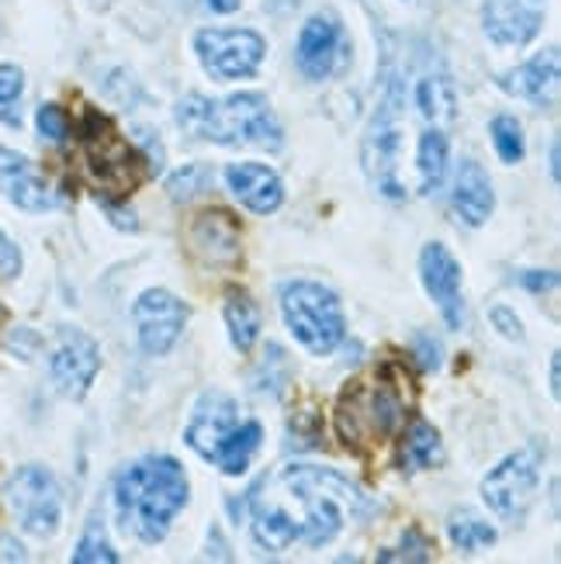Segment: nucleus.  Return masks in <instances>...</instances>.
Here are the masks:
<instances>
[{
	"label": "nucleus",
	"mask_w": 561,
	"mask_h": 564,
	"mask_svg": "<svg viewBox=\"0 0 561 564\" xmlns=\"http://www.w3.org/2000/svg\"><path fill=\"white\" fill-rule=\"evenodd\" d=\"M457 126V97L444 66L402 63L364 132V174L388 202H417L441 187Z\"/></svg>",
	"instance_id": "f257e3e1"
},
{
	"label": "nucleus",
	"mask_w": 561,
	"mask_h": 564,
	"mask_svg": "<svg viewBox=\"0 0 561 564\" xmlns=\"http://www.w3.org/2000/svg\"><path fill=\"white\" fill-rule=\"evenodd\" d=\"M375 512L368 492L320 464H284L253 488V541L281 554L291 544L323 547Z\"/></svg>",
	"instance_id": "f03ea898"
},
{
	"label": "nucleus",
	"mask_w": 561,
	"mask_h": 564,
	"mask_svg": "<svg viewBox=\"0 0 561 564\" xmlns=\"http://www.w3.org/2000/svg\"><path fill=\"white\" fill-rule=\"evenodd\" d=\"M111 496L121 530L142 544H160L174 517L187 506V475L174 457L150 454L118 471Z\"/></svg>",
	"instance_id": "7ed1b4c3"
},
{
	"label": "nucleus",
	"mask_w": 561,
	"mask_h": 564,
	"mask_svg": "<svg viewBox=\"0 0 561 564\" xmlns=\"http://www.w3.org/2000/svg\"><path fill=\"white\" fill-rule=\"evenodd\" d=\"M177 126L194 139L218 145H257V150H281L284 132L278 115L260 94H233L223 101L191 94L177 105Z\"/></svg>",
	"instance_id": "20e7f679"
},
{
	"label": "nucleus",
	"mask_w": 561,
	"mask_h": 564,
	"mask_svg": "<svg viewBox=\"0 0 561 564\" xmlns=\"http://www.w3.org/2000/svg\"><path fill=\"white\" fill-rule=\"evenodd\" d=\"M184 444L223 475H247L263 444V426L242 420L226 391H205L184 430Z\"/></svg>",
	"instance_id": "39448f33"
},
{
	"label": "nucleus",
	"mask_w": 561,
	"mask_h": 564,
	"mask_svg": "<svg viewBox=\"0 0 561 564\" xmlns=\"http://www.w3.org/2000/svg\"><path fill=\"white\" fill-rule=\"evenodd\" d=\"M281 315L312 357H330L347 336L344 305L320 281H288L281 288Z\"/></svg>",
	"instance_id": "423d86ee"
},
{
	"label": "nucleus",
	"mask_w": 561,
	"mask_h": 564,
	"mask_svg": "<svg viewBox=\"0 0 561 564\" xmlns=\"http://www.w3.org/2000/svg\"><path fill=\"white\" fill-rule=\"evenodd\" d=\"M541 447H524L482 478V499L503 523H524L541 488Z\"/></svg>",
	"instance_id": "0eeeda50"
},
{
	"label": "nucleus",
	"mask_w": 561,
	"mask_h": 564,
	"mask_svg": "<svg viewBox=\"0 0 561 564\" xmlns=\"http://www.w3.org/2000/svg\"><path fill=\"white\" fill-rule=\"evenodd\" d=\"M402 420V402L385 381L378 384H357L339 402V436L350 444H375V440L392 436Z\"/></svg>",
	"instance_id": "6e6552de"
},
{
	"label": "nucleus",
	"mask_w": 561,
	"mask_h": 564,
	"mask_svg": "<svg viewBox=\"0 0 561 564\" xmlns=\"http://www.w3.org/2000/svg\"><path fill=\"white\" fill-rule=\"evenodd\" d=\"M8 506L18 517L21 530L35 536H53L63 520V492L53 471L39 468V464H24L8 478Z\"/></svg>",
	"instance_id": "1a4fd4ad"
},
{
	"label": "nucleus",
	"mask_w": 561,
	"mask_h": 564,
	"mask_svg": "<svg viewBox=\"0 0 561 564\" xmlns=\"http://www.w3.org/2000/svg\"><path fill=\"white\" fill-rule=\"evenodd\" d=\"M194 53L215 80H239L260 69L263 39L250 29H205L194 35Z\"/></svg>",
	"instance_id": "9d476101"
},
{
	"label": "nucleus",
	"mask_w": 561,
	"mask_h": 564,
	"mask_svg": "<svg viewBox=\"0 0 561 564\" xmlns=\"http://www.w3.org/2000/svg\"><path fill=\"white\" fill-rule=\"evenodd\" d=\"M97 371H101V350H97V343L77 326H63L53 339V350H48L53 384L66 399H84Z\"/></svg>",
	"instance_id": "9b49d317"
},
{
	"label": "nucleus",
	"mask_w": 561,
	"mask_h": 564,
	"mask_svg": "<svg viewBox=\"0 0 561 564\" xmlns=\"http://www.w3.org/2000/svg\"><path fill=\"white\" fill-rule=\"evenodd\" d=\"M132 318H136L139 347L150 357H163V354H170V347L181 339V333L187 326V305L177 299V294H170L163 288H150L136 299Z\"/></svg>",
	"instance_id": "f8f14e48"
},
{
	"label": "nucleus",
	"mask_w": 561,
	"mask_h": 564,
	"mask_svg": "<svg viewBox=\"0 0 561 564\" xmlns=\"http://www.w3.org/2000/svg\"><path fill=\"white\" fill-rule=\"evenodd\" d=\"M420 281L433 299L436 312L447 329H461L465 323V302H461V263L444 242H427L420 253Z\"/></svg>",
	"instance_id": "ddd939ff"
},
{
	"label": "nucleus",
	"mask_w": 561,
	"mask_h": 564,
	"mask_svg": "<svg viewBox=\"0 0 561 564\" xmlns=\"http://www.w3.org/2000/svg\"><path fill=\"white\" fill-rule=\"evenodd\" d=\"M87 156H90V166L97 170V177L105 184L132 187L139 181L136 177L139 156L132 153V145L111 129V121L101 115L87 118Z\"/></svg>",
	"instance_id": "4468645a"
},
{
	"label": "nucleus",
	"mask_w": 561,
	"mask_h": 564,
	"mask_svg": "<svg viewBox=\"0 0 561 564\" xmlns=\"http://www.w3.org/2000/svg\"><path fill=\"white\" fill-rule=\"evenodd\" d=\"M0 191H4V198L24 212H53L60 208V194L53 191L39 166L21 156L8 145H0Z\"/></svg>",
	"instance_id": "2eb2a0df"
},
{
	"label": "nucleus",
	"mask_w": 561,
	"mask_h": 564,
	"mask_svg": "<svg viewBox=\"0 0 561 564\" xmlns=\"http://www.w3.org/2000/svg\"><path fill=\"white\" fill-rule=\"evenodd\" d=\"M339 45H344V29H339V18L330 14V11L312 14L302 24L299 45H295L299 69L305 73L309 80H326L330 73L336 69Z\"/></svg>",
	"instance_id": "dca6fc26"
},
{
	"label": "nucleus",
	"mask_w": 561,
	"mask_h": 564,
	"mask_svg": "<svg viewBox=\"0 0 561 564\" xmlns=\"http://www.w3.org/2000/svg\"><path fill=\"white\" fill-rule=\"evenodd\" d=\"M226 187L233 191V198L242 208H250L253 215H271L284 202L281 177L263 163H233L226 170Z\"/></svg>",
	"instance_id": "f3484780"
},
{
	"label": "nucleus",
	"mask_w": 561,
	"mask_h": 564,
	"mask_svg": "<svg viewBox=\"0 0 561 564\" xmlns=\"http://www.w3.org/2000/svg\"><path fill=\"white\" fill-rule=\"evenodd\" d=\"M451 208L461 223L472 226V229L489 223V215L496 208V194H493L489 174H485L475 160H461L457 177H454V191H451Z\"/></svg>",
	"instance_id": "a211bd4d"
},
{
	"label": "nucleus",
	"mask_w": 561,
	"mask_h": 564,
	"mask_svg": "<svg viewBox=\"0 0 561 564\" xmlns=\"http://www.w3.org/2000/svg\"><path fill=\"white\" fill-rule=\"evenodd\" d=\"M499 87L524 97L530 105H538V108H551L558 97V48H548V53L533 56L530 63L503 73Z\"/></svg>",
	"instance_id": "6ab92c4d"
},
{
	"label": "nucleus",
	"mask_w": 561,
	"mask_h": 564,
	"mask_svg": "<svg viewBox=\"0 0 561 564\" xmlns=\"http://www.w3.org/2000/svg\"><path fill=\"white\" fill-rule=\"evenodd\" d=\"M191 247L208 263H233L239 257V226L229 212H205L191 226Z\"/></svg>",
	"instance_id": "aec40b11"
},
{
	"label": "nucleus",
	"mask_w": 561,
	"mask_h": 564,
	"mask_svg": "<svg viewBox=\"0 0 561 564\" xmlns=\"http://www.w3.org/2000/svg\"><path fill=\"white\" fill-rule=\"evenodd\" d=\"M485 32L499 45H524L541 32V14L527 11L520 0H489L485 4Z\"/></svg>",
	"instance_id": "412c9836"
},
{
	"label": "nucleus",
	"mask_w": 561,
	"mask_h": 564,
	"mask_svg": "<svg viewBox=\"0 0 561 564\" xmlns=\"http://www.w3.org/2000/svg\"><path fill=\"white\" fill-rule=\"evenodd\" d=\"M226 326H229V339L239 354H250L253 343L260 336V305L253 302L250 291L242 288H229L226 291Z\"/></svg>",
	"instance_id": "4be33fe9"
},
{
	"label": "nucleus",
	"mask_w": 561,
	"mask_h": 564,
	"mask_svg": "<svg viewBox=\"0 0 561 564\" xmlns=\"http://www.w3.org/2000/svg\"><path fill=\"white\" fill-rule=\"evenodd\" d=\"M447 536H451V544L461 554H478L482 547H493L499 533H496V527L489 520L475 517L472 509H461V512H451Z\"/></svg>",
	"instance_id": "5701e85b"
},
{
	"label": "nucleus",
	"mask_w": 561,
	"mask_h": 564,
	"mask_svg": "<svg viewBox=\"0 0 561 564\" xmlns=\"http://www.w3.org/2000/svg\"><path fill=\"white\" fill-rule=\"evenodd\" d=\"M436 460H441V433L430 423H412V430L406 433L402 454H399L402 471H423V468H433Z\"/></svg>",
	"instance_id": "b1692460"
},
{
	"label": "nucleus",
	"mask_w": 561,
	"mask_h": 564,
	"mask_svg": "<svg viewBox=\"0 0 561 564\" xmlns=\"http://www.w3.org/2000/svg\"><path fill=\"white\" fill-rule=\"evenodd\" d=\"M118 551L111 547L108 533H105V520L101 517H90L84 536L77 551H73V564H118Z\"/></svg>",
	"instance_id": "393cba45"
},
{
	"label": "nucleus",
	"mask_w": 561,
	"mask_h": 564,
	"mask_svg": "<svg viewBox=\"0 0 561 564\" xmlns=\"http://www.w3.org/2000/svg\"><path fill=\"white\" fill-rule=\"evenodd\" d=\"M493 145H496V153L506 166H514L524 160L527 153V142H524V129H520V121L514 115H499L493 118Z\"/></svg>",
	"instance_id": "a878e982"
},
{
	"label": "nucleus",
	"mask_w": 561,
	"mask_h": 564,
	"mask_svg": "<svg viewBox=\"0 0 561 564\" xmlns=\"http://www.w3.org/2000/svg\"><path fill=\"white\" fill-rule=\"evenodd\" d=\"M368 8L388 24H412L430 14V0H368Z\"/></svg>",
	"instance_id": "bb28decb"
},
{
	"label": "nucleus",
	"mask_w": 561,
	"mask_h": 564,
	"mask_svg": "<svg viewBox=\"0 0 561 564\" xmlns=\"http://www.w3.org/2000/svg\"><path fill=\"white\" fill-rule=\"evenodd\" d=\"M21 90H24V73L14 63H4L0 66V118H4L8 126H21V118L14 115Z\"/></svg>",
	"instance_id": "cd10ccee"
},
{
	"label": "nucleus",
	"mask_w": 561,
	"mask_h": 564,
	"mask_svg": "<svg viewBox=\"0 0 561 564\" xmlns=\"http://www.w3.org/2000/svg\"><path fill=\"white\" fill-rule=\"evenodd\" d=\"M430 541L420 533V530H409L406 536H402V544L399 547H392V551H381L378 554V561H430Z\"/></svg>",
	"instance_id": "c85d7f7f"
},
{
	"label": "nucleus",
	"mask_w": 561,
	"mask_h": 564,
	"mask_svg": "<svg viewBox=\"0 0 561 564\" xmlns=\"http://www.w3.org/2000/svg\"><path fill=\"white\" fill-rule=\"evenodd\" d=\"M35 121H39L42 139H48V142H66V135H69V118H66V111L60 105H42Z\"/></svg>",
	"instance_id": "c756f323"
},
{
	"label": "nucleus",
	"mask_w": 561,
	"mask_h": 564,
	"mask_svg": "<svg viewBox=\"0 0 561 564\" xmlns=\"http://www.w3.org/2000/svg\"><path fill=\"white\" fill-rule=\"evenodd\" d=\"M18 271H21V253H18L14 242H11L4 232H0V274H4V278H14Z\"/></svg>",
	"instance_id": "7c9ffc66"
},
{
	"label": "nucleus",
	"mask_w": 561,
	"mask_h": 564,
	"mask_svg": "<svg viewBox=\"0 0 561 564\" xmlns=\"http://www.w3.org/2000/svg\"><path fill=\"white\" fill-rule=\"evenodd\" d=\"M493 323L499 326V333L506 339H524V329H520V318L509 312V308H493Z\"/></svg>",
	"instance_id": "2f4dec72"
},
{
	"label": "nucleus",
	"mask_w": 561,
	"mask_h": 564,
	"mask_svg": "<svg viewBox=\"0 0 561 564\" xmlns=\"http://www.w3.org/2000/svg\"><path fill=\"white\" fill-rule=\"evenodd\" d=\"M417 350H420V364L427 371H436V367H441V347H436L430 336H417Z\"/></svg>",
	"instance_id": "473e14b6"
},
{
	"label": "nucleus",
	"mask_w": 561,
	"mask_h": 564,
	"mask_svg": "<svg viewBox=\"0 0 561 564\" xmlns=\"http://www.w3.org/2000/svg\"><path fill=\"white\" fill-rule=\"evenodd\" d=\"M191 4H198L212 14H233L239 8V0H191Z\"/></svg>",
	"instance_id": "72a5a7b5"
},
{
	"label": "nucleus",
	"mask_w": 561,
	"mask_h": 564,
	"mask_svg": "<svg viewBox=\"0 0 561 564\" xmlns=\"http://www.w3.org/2000/svg\"><path fill=\"white\" fill-rule=\"evenodd\" d=\"M520 281H524L530 291H548V288H554V284H558V278H554V274H544V278H541V271H530V274H524Z\"/></svg>",
	"instance_id": "f704fd0d"
},
{
	"label": "nucleus",
	"mask_w": 561,
	"mask_h": 564,
	"mask_svg": "<svg viewBox=\"0 0 561 564\" xmlns=\"http://www.w3.org/2000/svg\"><path fill=\"white\" fill-rule=\"evenodd\" d=\"M558 367H561V360H558V354H554V357H551V395H554V399H558V391H561V384H558V381H561V378H558Z\"/></svg>",
	"instance_id": "c9c22d12"
},
{
	"label": "nucleus",
	"mask_w": 561,
	"mask_h": 564,
	"mask_svg": "<svg viewBox=\"0 0 561 564\" xmlns=\"http://www.w3.org/2000/svg\"><path fill=\"white\" fill-rule=\"evenodd\" d=\"M551 177L558 181V142H551Z\"/></svg>",
	"instance_id": "e433bc0d"
},
{
	"label": "nucleus",
	"mask_w": 561,
	"mask_h": 564,
	"mask_svg": "<svg viewBox=\"0 0 561 564\" xmlns=\"http://www.w3.org/2000/svg\"><path fill=\"white\" fill-rule=\"evenodd\" d=\"M0 318H4V308H0Z\"/></svg>",
	"instance_id": "4c0bfd02"
}]
</instances>
